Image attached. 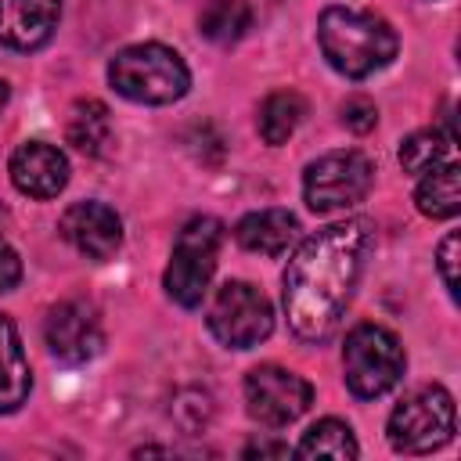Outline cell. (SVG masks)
<instances>
[{
    "instance_id": "cell-1",
    "label": "cell",
    "mask_w": 461,
    "mask_h": 461,
    "mask_svg": "<svg viewBox=\"0 0 461 461\" xmlns=\"http://www.w3.org/2000/svg\"><path fill=\"white\" fill-rule=\"evenodd\" d=\"M371 249V220L349 216L313 230L285 267V317L303 342H328L346 317Z\"/></svg>"
},
{
    "instance_id": "cell-2",
    "label": "cell",
    "mask_w": 461,
    "mask_h": 461,
    "mask_svg": "<svg viewBox=\"0 0 461 461\" xmlns=\"http://www.w3.org/2000/svg\"><path fill=\"white\" fill-rule=\"evenodd\" d=\"M317 43L328 65L346 79L375 76L400 50V36L382 14L364 7H346V4H331L321 11Z\"/></svg>"
},
{
    "instance_id": "cell-3",
    "label": "cell",
    "mask_w": 461,
    "mask_h": 461,
    "mask_svg": "<svg viewBox=\"0 0 461 461\" xmlns=\"http://www.w3.org/2000/svg\"><path fill=\"white\" fill-rule=\"evenodd\" d=\"M108 83L133 104H173L191 90V68L166 43H133L108 61Z\"/></svg>"
},
{
    "instance_id": "cell-4",
    "label": "cell",
    "mask_w": 461,
    "mask_h": 461,
    "mask_svg": "<svg viewBox=\"0 0 461 461\" xmlns=\"http://www.w3.org/2000/svg\"><path fill=\"white\" fill-rule=\"evenodd\" d=\"M220 245H223V223L216 216H191L176 230L169 267L162 274V288L176 306L194 310L205 299L216 274Z\"/></svg>"
},
{
    "instance_id": "cell-5",
    "label": "cell",
    "mask_w": 461,
    "mask_h": 461,
    "mask_svg": "<svg viewBox=\"0 0 461 461\" xmlns=\"http://www.w3.org/2000/svg\"><path fill=\"white\" fill-rule=\"evenodd\" d=\"M407 371V353L385 324L364 321L342 342V375L357 400L385 396Z\"/></svg>"
},
{
    "instance_id": "cell-6",
    "label": "cell",
    "mask_w": 461,
    "mask_h": 461,
    "mask_svg": "<svg viewBox=\"0 0 461 461\" xmlns=\"http://www.w3.org/2000/svg\"><path fill=\"white\" fill-rule=\"evenodd\" d=\"M454 429H457L454 396L436 382L411 389L385 421V436L396 454H432L454 439Z\"/></svg>"
},
{
    "instance_id": "cell-7",
    "label": "cell",
    "mask_w": 461,
    "mask_h": 461,
    "mask_svg": "<svg viewBox=\"0 0 461 461\" xmlns=\"http://www.w3.org/2000/svg\"><path fill=\"white\" fill-rule=\"evenodd\" d=\"M371 187H375V162L357 148L328 151L313 158L303 173V198L317 216L364 202Z\"/></svg>"
},
{
    "instance_id": "cell-8",
    "label": "cell",
    "mask_w": 461,
    "mask_h": 461,
    "mask_svg": "<svg viewBox=\"0 0 461 461\" xmlns=\"http://www.w3.org/2000/svg\"><path fill=\"white\" fill-rule=\"evenodd\" d=\"M205 324L212 339L227 349H252L274 331L270 299L249 281H223L209 303Z\"/></svg>"
},
{
    "instance_id": "cell-9",
    "label": "cell",
    "mask_w": 461,
    "mask_h": 461,
    "mask_svg": "<svg viewBox=\"0 0 461 461\" xmlns=\"http://www.w3.org/2000/svg\"><path fill=\"white\" fill-rule=\"evenodd\" d=\"M313 403V385L277 364H259L245 375V407L267 429H285L299 421Z\"/></svg>"
},
{
    "instance_id": "cell-10",
    "label": "cell",
    "mask_w": 461,
    "mask_h": 461,
    "mask_svg": "<svg viewBox=\"0 0 461 461\" xmlns=\"http://www.w3.org/2000/svg\"><path fill=\"white\" fill-rule=\"evenodd\" d=\"M43 339L54 360L79 367L90 364L101 346H104V328H101V313L94 303L86 299H61L58 306H50L47 321H43Z\"/></svg>"
},
{
    "instance_id": "cell-11",
    "label": "cell",
    "mask_w": 461,
    "mask_h": 461,
    "mask_svg": "<svg viewBox=\"0 0 461 461\" xmlns=\"http://www.w3.org/2000/svg\"><path fill=\"white\" fill-rule=\"evenodd\" d=\"M58 234L79 256H86L94 263H104L122 245V220L104 202H72L58 220Z\"/></svg>"
},
{
    "instance_id": "cell-12",
    "label": "cell",
    "mask_w": 461,
    "mask_h": 461,
    "mask_svg": "<svg viewBox=\"0 0 461 461\" xmlns=\"http://www.w3.org/2000/svg\"><path fill=\"white\" fill-rule=\"evenodd\" d=\"M11 184L29 194V198H58L68 184V158L61 148L47 144V140H25L11 151L7 162Z\"/></svg>"
},
{
    "instance_id": "cell-13",
    "label": "cell",
    "mask_w": 461,
    "mask_h": 461,
    "mask_svg": "<svg viewBox=\"0 0 461 461\" xmlns=\"http://www.w3.org/2000/svg\"><path fill=\"white\" fill-rule=\"evenodd\" d=\"M61 18V0H0V47L36 50Z\"/></svg>"
},
{
    "instance_id": "cell-14",
    "label": "cell",
    "mask_w": 461,
    "mask_h": 461,
    "mask_svg": "<svg viewBox=\"0 0 461 461\" xmlns=\"http://www.w3.org/2000/svg\"><path fill=\"white\" fill-rule=\"evenodd\" d=\"M295 238H299V220L288 209H256L234 223V241L245 252H259L270 259L288 252V245Z\"/></svg>"
},
{
    "instance_id": "cell-15",
    "label": "cell",
    "mask_w": 461,
    "mask_h": 461,
    "mask_svg": "<svg viewBox=\"0 0 461 461\" xmlns=\"http://www.w3.org/2000/svg\"><path fill=\"white\" fill-rule=\"evenodd\" d=\"M32 393V371L22 335L7 313H0V414H14Z\"/></svg>"
},
{
    "instance_id": "cell-16",
    "label": "cell",
    "mask_w": 461,
    "mask_h": 461,
    "mask_svg": "<svg viewBox=\"0 0 461 461\" xmlns=\"http://www.w3.org/2000/svg\"><path fill=\"white\" fill-rule=\"evenodd\" d=\"M65 140H68L76 151L90 155V158L104 155V151L112 148V140H115L108 104L97 101V97H79V101L68 108V119H65Z\"/></svg>"
},
{
    "instance_id": "cell-17",
    "label": "cell",
    "mask_w": 461,
    "mask_h": 461,
    "mask_svg": "<svg viewBox=\"0 0 461 461\" xmlns=\"http://www.w3.org/2000/svg\"><path fill=\"white\" fill-rule=\"evenodd\" d=\"M396 158H400L403 173H414V176H421L432 166L454 162L457 158V133H454L450 119L439 122V126H429V130H418V133L403 137Z\"/></svg>"
},
{
    "instance_id": "cell-18",
    "label": "cell",
    "mask_w": 461,
    "mask_h": 461,
    "mask_svg": "<svg viewBox=\"0 0 461 461\" xmlns=\"http://www.w3.org/2000/svg\"><path fill=\"white\" fill-rule=\"evenodd\" d=\"M414 205L429 220H454L457 216V209H461V169H457V158L421 173V180L414 187Z\"/></svg>"
},
{
    "instance_id": "cell-19",
    "label": "cell",
    "mask_w": 461,
    "mask_h": 461,
    "mask_svg": "<svg viewBox=\"0 0 461 461\" xmlns=\"http://www.w3.org/2000/svg\"><path fill=\"white\" fill-rule=\"evenodd\" d=\"M303 115H306L303 94H295V90H274V94H267L263 104H259V119H256L259 137L277 148V144H285V140L299 130Z\"/></svg>"
},
{
    "instance_id": "cell-20",
    "label": "cell",
    "mask_w": 461,
    "mask_h": 461,
    "mask_svg": "<svg viewBox=\"0 0 461 461\" xmlns=\"http://www.w3.org/2000/svg\"><path fill=\"white\" fill-rule=\"evenodd\" d=\"M252 29V7L245 0H209L198 14V32L209 43L230 47Z\"/></svg>"
},
{
    "instance_id": "cell-21",
    "label": "cell",
    "mask_w": 461,
    "mask_h": 461,
    "mask_svg": "<svg viewBox=\"0 0 461 461\" xmlns=\"http://www.w3.org/2000/svg\"><path fill=\"white\" fill-rule=\"evenodd\" d=\"M295 454L299 457H357L360 454V443H357V436H353V429L346 421L321 418V421H313L303 432Z\"/></svg>"
},
{
    "instance_id": "cell-22",
    "label": "cell",
    "mask_w": 461,
    "mask_h": 461,
    "mask_svg": "<svg viewBox=\"0 0 461 461\" xmlns=\"http://www.w3.org/2000/svg\"><path fill=\"white\" fill-rule=\"evenodd\" d=\"M457 230H447V238L439 241L436 249V267H439V277H443V288L450 299H457Z\"/></svg>"
},
{
    "instance_id": "cell-23",
    "label": "cell",
    "mask_w": 461,
    "mask_h": 461,
    "mask_svg": "<svg viewBox=\"0 0 461 461\" xmlns=\"http://www.w3.org/2000/svg\"><path fill=\"white\" fill-rule=\"evenodd\" d=\"M375 122H378L375 101H367V97H349V101L342 104V126H346V130L367 133V130H375Z\"/></svg>"
},
{
    "instance_id": "cell-24",
    "label": "cell",
    "mask_w": 461,
    "mask_h": 461,
    "mask_svg": "<svg viewBox=\"0 0 461 461\" xmlns=\"http://www.w3.org/2000/svg\"><path fill=\"white\" fill-rule=\"evenodd\" d=\"M18 281H22V259H18V252L0 238V295L11 292Z\"/></svg>"
},
{
    "instance_id": "cell-25",
    "label": "cell",
    "mask_w": 461,
    "mask_h": 461,
    "mask_svg": "<svg viewBox=\"0 0 461 461\" xmlns=\"http://www.w3.org/2000/svg\"><path fill=\"white\" fill-rule=\"evenodd\" d=\"M241 454H245V457H256V454H259V457H285V454H288V443H267V439H263V443H249Z\"/></svg>"
},
{
    "instance_id": "cell-26",
    "label": "cell",
    "mask_w": 461,
    "mask_h": 461,
    "mask_svg": "<svg viewBox=\"0 0 461 461\" xmlns=\"http://www.w3.org/2000/svg\"><path fill=\"white\" fill-rule=\"evenodd\" d=\"M7 97H11V86H7V79H0V112H4V104H7Z\"/></svg>"
}]
</instances>
